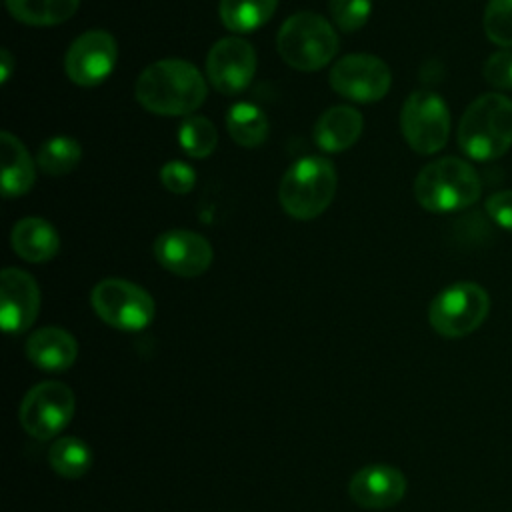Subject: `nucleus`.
I'll return each mask as SVG.
<instances>
[{
	"mask_svg": "<svg viewBox=\"0 0 512 512\" xmlns=\"http://www.w3.org/2000/svg\"><path fill=\"white\" fill-rule=\"evenodd\" d=\"M362 114L352 106L328 108L314 126V142L324 152H344L362 134Z\"/></svg>",
	"mask_w": 512,
	"mask_h": 512,
	"instance_id": "obj_18",
	"label": "nucleus"
},
{
	"mask_svg": "<svg viewBox=\"0 0 512 512\" xmlns=\"http://www.w3.org/2000/svg\"><path fill=\"white\" fill-rule=\"evenodd\" d=\"M486 82L498 90H512V50L494 52L482 68Z\"/></svg>",
	"mask_w": 512,
	"mask_h": 512,
	"instance_id": "obj_28",
	"label": "nucleus"
},
{
	"mask_svg": "<svg viewBox=\"0 0 512 512\" xmlns=\"http://www.w3.org/2000/svg\"><path fill=\"white\" fill-rule=\"evenodd\" d=\"M334 24L344 32H354L366 24L372 0H330L328 4Z\"/></svg>",
	"mask_w": 512,
	"mask_h": 512,
	"instance_id": "obj_27",
	"label": "nucleus"
},
{
	"mask_svg": "<svg viewBox=\"0 0 512 512\" xmlns=\"http://www.w3.org/2000/svg\"><path fill=\"white\" fill-rule=\"evenodd\" d=\"M278 0H220V20L232 32H252L264 26Z\"/></svg>",
	"mask_w": 512,
	"mask_h": 512,
	"instance_id": "obj_23",
	"label": "nucleus"
},
{
	"mask_svg": "<svg viewBox=\"0 0 512 512\" xmlns=\"http://www.w3.org/2000/svg\"><path fill=\"white\" fill-rule=\"evenodd\" d=\"M160 182L164 184L166 190H170L174 194H186L196 184V172L186 162L172 160L162 166Z\"/></svg>",
	"mask_w": 512,
	"mask_h": 512,
	"instance_id": "obj_29",
	"label": "nucleus"
},
{
	"mask_svg": "<svg viewBox=\"0 0 512 512\" xmlns=\"http://www.w3.org/2000/svg\"><path fill=\"white\" fill-rule=\"evenodd\" d=\"M282 60L300 72L324 68L338 50V36L332 24L316 12L292 14L276 36Z\"/></svg>",
	"mask_w": 512,
	"mask_h": 512,
	"instance_id": "obj_5",
	"label": "nucleus"
},
{
	"mask_svg": "<svg viewBox=\"0 0 512 512\" xmlns=\"http://www.w3.org/2000/svg\"><path fill=\"white\" fill-rule=\"evenodd\" d=\"M118 56L116 40L104 30H88L80 34L64 56V70L78 86H96L114 70Z\"/></svg>",
	"mask_w": 512,
	"mask_h": 512,
	"instance_id": "obj_11",
	"label": "nucleus"
},
{
	"mask_svg": "<svg viewBox=\"0 0 512 512\" xmlns=\"http://www.w3.org/2000/svg\"><path fill=\"white\" fill-rule=\"evenodd\" d=\"M90 302L94 312L118 330L136 332L154 320L152 296L134 282L122 278H106L92 288Z\"/></svg>",
	"mask_w": 512,
	"mask_h": 512,
	"instance_id": "obj_8",
	"label": "nucleus"
},
{
	"mask_svg": "<svg viewBox=\"0 0 512 512\" xmlns=\"http://www.w3.org/2000/svg\"><path fill=\"white\" fill-rule=\"evenodd\" d=\"M82 158V146L70 136H54L38 150V166L50 176H62L76 168Z\"/></svg>",
	"mask_w": 512,
	"mask_h": 512,
	"instance_id": "obj_24",
	"label": "nucleus"
},
{
	"mask_svg": "<svg viewBox=\"0 0 512 512\" xmlns=\"http://www.w3.org/2000/svg\"><path fill=\"white\" fill-rule=\"evenodd\" d=\"M458 146L478 162L504 156L512 146V100L500 92L478 96L460 118Z\"/></svg>",
	"mask_w": 512,
	"mask_h": 512,
	"instance_id": "obj_2",
	"label": "nucleus"
},
{
	"mask_svg": "<svg viewBox=\"0 0 512 512\" xmlns=\"http://www.w3.org/2000/svg\"><path fill=\"white\" fill-rule=\"evenodd\" d=\"M482 194L478 172L462 158L444 156L426 164L414 180L418 204L430 212H456L472 206Z\"/></svg>",
	"mask_w": 512,
	"mask_h": 512,
	"instance_id": "obj_3",
	"label": "nucleus"
},
{
	"mask_svg": "<svg viewBox=\"0 0 512 512\" xmlns=\"http://www.w3.org/2000/svg\"><path fill=\"white\" fill-rule=\"evenodd\" d=\"M206 80L198 68L180 58H164L148 68L136 80V100L142 108L162 116H186L202 106L206 98Z\"/></svg>",
	"mask_w": 512,
	"mask_h": 512,
	"instance_id": "obj_1",
	"label": "nucleus"
},
{
	"mask_svg": "<svg viewBox=\"0 0 512 512\" xmlns=\"http://www.w3.org/2000/svg\"><path fill=\"white\" fill-rule=\"evenodd\" d=\"M482 24L492 44L512 48V0H488Z\"/></svg>",
	"mask_w": 512,
	"mask_h": 512,
	"instance_id": "obj_26",
	"label": "nucleus"
},
{
	"mask_svg": "<svg viewBox=\"0 0 512 512\" xmlns=\"http://www.w3.org/2000/svg\"><path fill=\"white\" fill-rule=\"evenodd\" d=\"M210 84L222 94H238L256 74V52L250 42L230 36L218 40L206 56Z\"/></svg>",
	"mask_w": 512,
	"mask_h": 512,
	"instance_id": "obj_12",
	"label": "nucleus"
},
{
	"mask_svg": "<svg viewBox=\"0 0 512 512\" xmlns=\"http://www.w3.org/2000/svg\"><path fill=\"white\" fill-rule=\"evenodd\" d=\"M10 244L22 260L38 264L56 256L60 248V236L48 220L28 216L14 224Z\"/></svg>",
	"mask_w": 512,
	"mask_h": 512,
	"instance_id": "obj_17",
	"label": "nucleus"
},
{
	"mask_svg": "<svg viewBox=\"0 0 512 512\" xmlns=\"http://www.w3.org/2000/svg\"><path fill=\"white\" fill-rule=\"evenodd\" d=\"M2 144V192L6 198L22 196L34 186V162L26 146L10 132L0 134Z\"/></svg>",
	"mask_w": 512,
	"mask_h": 512,
	"instance_id": "obj_19",
	"label": "nucleus"
},
{
	"mask_svg": "<svg viewBox=\"0 0 512 512\" xmlns=\"http://www.w3.org/2000/svg\"><path fill=\"white\" fill-rule=\"evenodd\" d=\"M2 70H0V80L2 82H6L8 80V76H10V72H12V64H14V60H12V54L8 52V50H2Z\"/></svg>",
	"mask_w": 512,
	"mask_h": 512,
	"instance_id": "obj_31",
	"label": "nucleus"
},
{
	"mask_svg": "<svg viewBox=\"0 0 512 512\" xmlns=\"http://www.w3.org/2000/svg\"><path fill=\"white\" fill-rule=\"evenodd\" d=\"M80 0H6L8 12L28 26H56L68 20Z\"/></svg>",
	"mask_w": 512,
	"mask_h": 512,
	"instance_id": "obj_20",
	"label": "nucleus"
},
{
	"mask_svg": "<svg viewBox=\"0 0 512 512\" xmlns=\"http://www.w3.org/2000/svg\"><path fill=\"white\" fill-rule=\"evenodd\" d=\"M40 310L36 280L20 268H4L0 276V324L8 334H20L32 326Z\"/></svg>",
	"mask_w": 512,
	"mask_h": 512,
	"instance_id": "obj_14",
	"label": "nucleus"
},
{
	"mask_svg": "<svg viewBox=\"0 0 512 512\" xmlns=\"http://www.w3.org/2000/svg\"><path fill=\"white\" fill-rule=\"evenodd\" d=\"M392 84L390 68L372 54H348L336 60L330 70V86L352 102H376L386 96Z\"/></svg>",
	"mask_w": 512,
	"mask_h": 512,
	"instance_id": "obj_10",
	"label": "nucleus"
},
{
	"mask_svg": "<svg viewBox=\"0 0 512 512\" xmlns=\"http://www.w3.org/2000/svg\"><path fill=\"white\" fill-rule=\"evenodd\" d=\"M182 150L192 158H206L214 152L218 142L216 126L204 116H188L178 128Z\"/></svg>",
	"mask_w": 512,
	"mask_h": 512,
	"instance_id": "obj_25",
	"label": "nucleus"
},
{
	"mask_svg": "<svg viewBox=\"0 0 512 512\" xmlns=\"http://www.w3.org/2000/svg\"><path fill=\"white\" fill-rule=\"evenodd\" d=\"M226 128L236 144L254 148L260 146L268 136V118L258 106L238 102L226 114Z\"/></svg>",
	"mask_w": 512,
	"mask_h": 512,
	"instance_id": "obj_22",
	"label": "nucleus"
},
{
	"mask_svg": "<svg viewBox=\"0 0 512 512\" xmlns=\"http://www.w3.org/2000/svg\"><path fill=\"white\" fill-rule=\"evenodd\" d=\"M94 454L90 446L76 436H62L48 448V464L62 478L76 480L92 466Z\"/></svg>",
	"mask_w": 512,
	"mask_h": 512,
	"instance_id": "obj_21",
	"label": "nucleus"
},
{
	"mask_svg": "<svg viewBox=\"0 0 512 512\" xmlns=\"http://www.w3.org/2000/svg\"><path fill=\"white\" fill-rule=\"evenodd\" d=\"M486 212L500 228L512 232V190H500L488 196Z\"/></svg>",
	"mask_w": 512,
	"mask_h": 512,
	"instance_id": "obj_30",
	"label": "nucleus"
},
{
	"mask_svg": "<svg viewBox=\"0 0 512 512\" xmlns=\"http://www.w3.org/2000/svg\"><path fill=\"white\" fill-rule=\"evenodd\" d=\"M74 392L62 382H40L30 388L20 404L22 428L36 440H50L72 420Z\"/></svg>",
	"mask_w": 512,
	"mask_h": 512,
	"instance_id": "obj_9",
	"label": "nucleus"
},
{
	"mask_svg": "<svg viewBox=\"0 0 512 512\" xmlns=\"http://www.w3.org/2000/svg\"><path fill=\"white\" fill-rule=\"evenodd\" d=\"M154 256L168 272L182 278H194L210 268L212 246L198 232L174 228L162 232L154 240Z\"/></svg>",
	"mask_w": 512,
	"mask_h": 512,
	"instance_id": "obj_13",
	"label": "nucleus"
},
{
	"mask_svg": "<svg viewBox=\"0 0 512 512\" xmlns=\"http://www.w3.org/2000/svg\"><path fill=\"white\" fill-rule=\"evenodd\" d=\"M400 128L414 152L442 150L450 136V112L444 98L434 90H414L402 106Z\"/></svg>",
	"mask_w": 512,
	"mask_h": 512,
	"instance_id": "obj_7",
	"label": "nucleus"
},
{
	"mask_svg": "<svg viewBox=\"0 0 512 512\" xmlns=\"http://www.w3.org/2000/svg\"><path fill=\"white\" fill-rule=\"evenodd\" d=\"M336 168L320 156H306L294 162L282 176L278 198L284 212L296 220L320 216L336 194Z\"/></svg>",
	"mask_w": 512,
	"mask_h": 512,
	"instance_id": "obj_4",
	"label": "nucleus"
},
{
	"mask_svg": "<svg viewBox=\"0 0 512 512\" xmlns=\"http://www.w3.org/2000/svg\"><path fill=\"white\" fill-rule=\"evenodd\" d=\"M406 492V476L390 464L360 468L348 484L350 498L368 510H384L398 504Z\"/></svg>",
	"mask_w": 512,
	"mask_h": 512,
	"instance_id": "obj_15",
	"label": "nucleus"
},
{
	"mask_svg": "<svg viewBox=\"0 0 512 512\" xmlns=\"http://www.w3.org/2000/svg\"><path fill=\"white\" fill-rule=\"evenodd\" d=\"M490 312V296L476 282H456L430 302V326L444 338H462L472 334Z\"/></svg>",
	"mask_w": 512,
	"mask_h": 512,
	"instance_id": "obj_6",
	"label": "nucleus"
},
{
	"mask_svg": "<svg viewBox=\"0 0 512 512\" xmlns=\"http://www.w3.org/2000/svg\"><path fill=\"white\" fill-rule=\"evenodd\" d=\"M26 356L40 370L64 372L76 362L78 344L70 332L46 326L28 336Z\"/></svg>",
	"mask_w": 512,
	"mask_h": 512,
	"instance_id": "obj_16",
	"label": "nucleus"
}]
</instances>
